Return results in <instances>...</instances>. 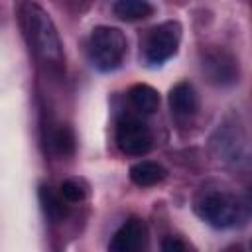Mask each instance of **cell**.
Here are the masks:
<instances>
[{
  "mask_svg": "<svg viewBox=\"0 0 252 252\" xmlns=\"http://www.w3.org/2000/svg\"><path fill=\"white\" fill-rule=\"evenodd\" d=\"M165 177H167L165 167L158 161H152V159L136 161L130 167V179L138 187H154V185L161 183Z\"/></svg>",
  "mask_w": 252,
  "mask_h": 252,
  "instance_id": "10",
  "label": "cell"
},
{
  "mask_svg": "<svg viewBox=\"0 0 252 252\" xmlns=\"http://www.w3.org/2000/svg\"><path fill=\"white\" fill-rule=\"evenodd\" d=\"M128 53L126 35L112 26H96L87 41V55L94 69L108 73L118 69Z\"/></svg>",
  "mask_w": 252,
  "mask_h": 252,
  "instance_id": "3",
  "label": "cell"
},
{
  "mask_svg": "<svg viewBox=\"0 0 252 252\" xmlns=\"http://www.w3.org/2000/svg\"><path fill=\"white\" fill-rule=\"evenodd\" d=\"M148 246V226L142 219L132 217L114 232L108 248L112 252H140Z\"/></svg>",
  "mask_w": 252,
  "mask_h": 252,
  "instance_id": "9",
  "label": "cell"
},
{
  "mask_svg": "<svg viewBox=\"0 0 252 252\" xmlns=\"http://www.w3.org/2000/svg\"><path fill=\"white\" fill-rule=\"evenodd\" d=\"M128 102L134 108L136 114H152L159 106V93L144 83H138L130 87L128 91Z\"/></svg>",
  "mask_w": 252,
  "mask_h": 252,
  "instance_id": "11",
  "label": "cell"
},
{
  "mask_svg": "<svg viewBox=\"0 0 252 252\" xmlns=\"http://www.w3.org/2000/svg\"><path fill=\"white\" fill-rule=\"evenodd\" d=\"M167 102H169L171 116L175 118L177 124H189L197 116L199 96L195 87L189 81H179L177 85H173L169 91Z\"/></svg>",
  "mask_w": 252,
  "mask_h": 252,
  "instance_id": "8",
  "label": "cell"
},
{
  "mask_svg": "<svg viewBox=\"0 0 252 252\" xmlns=\"http://www.w3.org/2000/svg\"><path fill=\"white\" fill-rule=\"evenodd\" d=\"M18 20L24 39L35 61L49 73H63L65 53L59 32L51 16L33 0H22L18 6Z\"/></svg>",
  "mask_w": 252,
  "mask_h": 252,
  "instance_id": "1",
  "label": "cell"
},
{
  "mask_svg": "<svg viewBox=\"0 0 252 252\" xmlns=\"http://www.w3.org/2000/svg\"><path fill=\"white\" fill-rule=\"evenodd\" d=\"M59 195L65 199V203L69 205H75V203H81L85 201L87 197V185L83 179H77V177H69L65 179L61 185H59Z\"/></svg>",
  "mask_w": 252,
  "mask_h": 252,
  "instance_id": "15",
  "label": "cell"
},
{
  "mask_svg": "<svg viewBox=\"0 0 252 252\" xmlns=\"http://www.w3.org/2000/svg\"><path fill=\"white\" fill-rule=\"evenodd\" d=\"M45 140L49 144V150L59 158H69L75 152V134L67 124H57L55 128H51Z\"/></svg>",
  "mask_w": 252,
  "mask_h": 252,
  "instance_id": "13",
  "label": "cell"
},
{
  "mask_svg": "<svg viewBox=\"0 0 252 252\" xmlns=\"http://www.w3.org/2000/svg\"><path fill=\"white\" fill-rule=\"evenodd\" d=\"M181 43V24L175 20L161 22L152 28L144 39V61L148 65H161L169 57H173Z\"/></svg>",
  "mask_w": 252,
  "mask_h": 252,
  "instance_id": "5",
  "label": "cell"
},
{
  "mask_svg": "<svg viewBox=\"0 0 252 252\" xmlns=\"http://www.w3.org/2000/svg\"><path fill=\"white\" fill-rule=\"evenodd\" d=\"M201 69L207 81L215 87H230L238 83V59L224 47H209L201 51Z\"/></svg>",
  "mask_w": 252,
  "mask_h": 252,
  "instance_id": "6",
  "label": "cell"
},
{
  "mask_svg": "<svg viewBox=\"0 0 252 252\" xmlns=\"http://www.w3.org/2000/svg\"><path fill=\"white\" fill-rule=\"evenodd\" d=\"M112 12L124 22H140L154 14V6L148 0H116Z\"/></svg>",
  "mask_w": 252,
  "mask_h": 252,
  "instance_id": "12",
  "label": "cell"
},
{
  "mask_svg": "<svg viewBox=\"0 0 252 252\" xmlns=\"http://www.w3.org/2000/svg\"><path fill=\"white\" fill-rule=\"evenodd\" d=\"M114 142L124 156H146L154 146V134L148 122L134 112L122 114L114 126Z\"/></svg>",
  "mask_w": 252,
  "mask_h": 252,
  "instance_id": "4",
  "label": "cell"
},
{
  "mask_svg": "<svg viewBox=\"0 0 252 252\" xmlns=\"http://www.w3.org/2000/svg\"><path fill=\"white\" fill-rule=\"evenodd\" d=\"M211 146L219 159H222L226 163H236L238 159L244 158L246 138L238 124L224 122V124H219V128L215 130V134L211 138Z\"/></svg>",
  "mask_w": 252,
  "mask_h": 252,
  "instance_id": "7",
  "label": "cell"
},
{
  "mask_svg": "<svg viewBox=\"0 0 252 252\" xmlns=\"http://www.w3.org/2000/svg\"><path fill=\"white\" fill-rule=\"evenodd\" d=\"M185 248H187V244L181 242L179 238H173V236H167L161 242V250H165V252H183Z\"/></svg>",
  "mask_w": 252,
  "mask_h": 252,
  "instance_id": "16",
  "label": "cell"
},
{
  "mask_svg": "<svg viewBox=\"0 0 252 252\" xmlns=\"http://www.w3.org/2000/svg\"><path fill=\"white\" fill-rule=\"evenodd\" d=\"M195 215L215 228L240 226L248 219V205L224 187H203L193 199Z\"/></svg>",
  "mask_w": 252,
  "mask_h": 252,
  "instance_id": "2",
  "label": "cell"
},
{
  "mask_svg": "<svg viewBox=\"0 0 252 252\" xmlns=\"http://www.w3.org/2000/svg\"><path fill=\"white\" fill-rule=\"evenodd\" d=\"M39 203H41V209H43L45 217L51 222L63 220V217L67 215V209H69V203H65V199L59 195V191L55 193L47 185H41L39 187Z\"/></svg>",
  "mask_w": 252,
  "mask_h": 252,
  "instance_id": "14",
  "label": "cell"
}]
</instances>
